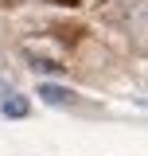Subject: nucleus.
Here are the masks:
<instances>
[{"label": "nucleus", "instance_id": "nucleus-1", "mask_svg": "<svg viewBox=\"0 0 148 156\" xmlns=\"http://www.w3.org/2000/svg\"><path fill=\"white\" fill-rule=\"evenodd\" d=\"M39 98L47 105H66L70 101V90L66 86H55V82H39Z\"/></svg>", "mask_w": 148, "mask_h": 156}, {"label": "nucleus", "instance_id": "nucleus-2", "mask_svg": "<svg viewBox=\"0 0 148 156\" xmlns=\"http://www.w3.org/2000/svg\"><path fill=\"white\" fill-rule=\"evenodd\" d=\"M27 109H31L27 98H19V94H8V98H4V113H8V117H27Z\"/></svg>", "mask_w": 148, "mask_h": 156}]
</instances>
